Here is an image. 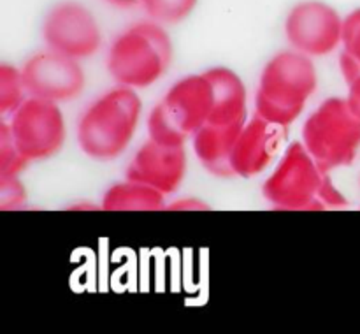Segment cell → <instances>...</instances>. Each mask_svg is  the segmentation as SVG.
I'll list each match as a JSON object with an SVG mask.
<instances>
[{
  "label": "cell",
  "mask_w": 360,
  "mask_h": 334,
  "mask_svg": "<svg viewBox=\"0 0 360 334\" xmlns=\"http://www.w3.org/2000/svg\"><path fill=\"white\" fill-rule=\"evenodd\" d=\"M343 51L340 67L347 83L360 76V7L343 20Z\"/></svg>",
  "instance_id": "9a60e30c"
},
{
  "label": "cell",
  "mask_w": 360,
  "mask_h": 334,
  "mask_svg": "<svg viewBox=\"0 0 360 334\" xmlns=\"http://www.w3.org/2000/svg\"><path fill=\"white\" fill-rule=\"evenodd\" d=\"M214 108L213 84L206 72L179 79L148 118L150 139L165 144H183L206 125Z\"/></svg>",
  "instance_id": "5b68a950"
},
{
  "label": "cell",
  "mask_w": 360,
  "mask_h": 334,
  "mask_svg": "<svg viewBox=\"0 0 360 334\" xmlns=\"http://www.w3.org/2000/svg\"><path fill=\"white\" fill-rule=\"evenodd\" d=\"M42 39L53 51L72 58H86L101 48V28L94 14L77 2L53 7L42 23Z\"/></svg>",
  "instance_id": "9c48e42d"
},
{
  "label": "cell",
  "mask_w": 360,
  "mask_h": 334,
  "mask_svg": "<svg viewBox=\"0 0 360 334\" xmlns=\"http://www.w3.org/2000/svg\"><path fill=\"white\" fill-rule=\"evenodd\" d=\"M245 123H206L193 134V151L207 171L217 176H232L231 155Z\"/></svg>",
  "instance_id": "4fadbf2b"
},
{
  "label": "cell",
  "mask_w": 360,
  "mask_h": 334,
  "mask_svg": "<svg viewBox=\"0 0 360 334\" xmlns=\"http://www.w3.org/2000/svg\"><path fill=\"white\" fill-rule=\"evenodd\" d=\"M25 200V188L18 176H0V206L16 207Z\"/></svg>",
  "instance_id": "d6986e66"
},
{
  "label": "cell",
  "mask_w": 360,
  "mask_h": 334,
  "mask_svg": "<svg viewBox=\"0 0 360 334\" xmlns=\"http://www.w3.org/2000/svg\"><path fill=\"white\" fill-rule=\"evenodd\" d=\"M287 139V127L253 116L245 123L231 155V172L239 178H253L271 165Z\"/></svg>",
  "instance_id": "8fae6325"
},
{
  "label": "cell",
  "mask_w": 360,
  "mask_h": 334,
  "mask_svg": "<svg viewBox=\"0 0 360 334\" xmlns=\"http://www.w3.org/2000/svg\"><path fill=\"white\" fill-rule=\"evenodd\" d=\"M348 105L352 108V111L360 118V76L352 79L348 83Z\"/></svg>",
  "instance_id": "ffe728a7"
},
{
  "label": "cell",
  "mask_w": 360,
  "mask_h": 334,
  "mask_svg": "<svg viewBox=\"0 0 360 334\" xmlns=\"http://www.w3.org/2000/svg\"><path fill=\"white\" fill-rule=\"evenodd\" d=\"M319 77L315 63L301 51L278 53L264 69L255 95V115L288 127L297 120L315 94Z\"/></svg>",
  "instance_id": "3957f363"
},
{
  "label": "cell",
  "mask_w": 360,
  "mask_h": 334,
  "mask_svg": "<svg viewBox=\"0 0 360 334\" xmlns=\"http://www.w3.org/2000/svg\"><path fill=\"white\" fill-rule=\"evenodd\" d=\"M27 164L28 162L14 146L9 125L7 122H2L0 125V176H18V172Z\"/></svg>",
  "instance_id": "ac0fdd59"
},
{
  "label": "cell",
  "mask_w": 360,
  "mask_h": 334,
  "mask_svg": "<svg viewBox=\"0 0 360 334\" xmlns=\"http://www.w3.org/2000/svg\"><path fill=\"white\" fill-rule=\"evenodd\" d=\"M108 2L115 4V6H122V7H127V6H134L136 2H139V0H108Z\"/></svg>",
  "instance_id": "44dd1931"
},
{
  "label": "cell",
  "mask_w": 360,
  "mask_h": 334,
  "mask_svg": "<svg viewBox=\"0 0 360 334\" xmlns=\"http://www.w3.org/2000/svg\"><path fill=\"white\" fill-rule=\"evenodd\" d=\"M76 60L53 49L32 56L21 69L27 94L53 102L77 97L84 88V74Z\"/></svg>",
  "instance_id": "30bf717a"
},
{
  "label": "cell",
  "mask_w": 360,
  "mask_h": 334,
  "mask_svg": "<svg viewBox=\"0 0 360 334\" xmlns=\"http://www.w3.org/2000/svg\"><path fill=\"white\" fill-rule=\"evenodd\" d=\"M23 91L27 90H25L21 70L2 63L0 65V113L2 116L11 115L25 101Z\"/></svg>",
  "instance_id": "2e32d148"
},
{
  "label": "cell",
  "mask_w": 360,
  "mask_h": 334,
  "mask_svg": "<svg viewBox=\"0 0 360 334\" xmlns=\"http://www.w3.org/2000/svg\"><path fill=\"white\" fill-rule=\"evenodd\" d=\"M264 197L276 210L319 211L347 204L329 172L322 171L304 143H292L264 183Z\"/></svg>",
  "instance_id": "6da1fadb"
},
{
  "label": "cell",
  "mask_w": 360,
  "mask_h": 334,
  "mask_svg": "<svg viewBox=\"0 0 360 334\" xmlns=\"http://www.w3.org/2000/svg\"><path fill=\"white\" fill-rule=\"evenodd\" d=\"M141 104L136 88L120 84L94 102L77 125V143L94 160H112L125 151L139 123Z\"/></svg>",
  "instance_id": "7a4b0ae2"
},
{
  "label": "cell",
  "mask_w": 360,
  "mask_h": 334,
  "mask_svg": "<svg viewBox=\"0 0 360 334\" xmlns=\"http://www.w3.org/2000/svg\"><path fill=\"white\" fill-rule=\"evenodd\" d=\"M165 193L153 186L125 179L116 183L102 199V210L105 211H157L164 207Z\"/></svg>",
  "instance_id": "5bb4252c"
},
{
  "label": "cell",
  "mask_w": 360,
  "mask_h": 334,
  "mask_svg": "<svg viewBox=\"0 0 360 334\" xmlns=\"http://www.w3.org/2000/svg\"><path fill=\"white\" fill-rule=\"evenodd\" d=\"M172 60V44L158 23L144 21L127 28L109 49L108 69L123 86L148 88L157 83Z\"/></svg>",
  "instance_id": "277c9868"
},
{
  "label": "cell",
  "mask_w": 360,
  "mask_h": 334,
  "mask_svg": "<svg viewBox=\"0 0 360 334\" xmlns=\"http://www.w3.org/2000/svg\"><path fill=\"white\" fill-rule=\"evenodd\" d=\"M146 13L155 21L162 23H179L185 20L199 0H141Z\"/></svg>",
  "instance_id": "e0dca14e"
},
{
  "label": "cell",
  "mask_w": 360,
  "mask_h": 334,
  "mask_svg": "<svg viewBox=\"0 0 360 334\" xmlns=\"http://www.w3.org/2000/svg\"><path fill=\"white\" fill-rule=\"evenodd\" d=\"M13 143L27 162L49 158L65 141V120L56 102L46 98H25L9 120Z\"/></svg>",
  "instance_id": "52a82bcc"
},
{
  "label": "cell",
  "mask_w": 360,
  "mask_h": 334,
  "mask_svg": "<svg viewBox=\"0 0 360 334\" xmlns=\"http://www.w3.org/2000/svg\"><path fill=\"white\" fill-rule=\"evenodd\" d=\"M302 143L322 171L350 165L360 148V118L347 98H327L306 120Z\"/></svg>",
  "instance_id": "8992f818"
},
{
  "label": "cell",
  "mask_w": 360,
  "mask_h": 334,
  "mask_svg": "<svg viewBox=\"0 0 360 334\" xmlns=\"http://www.w3.org/2000/svg\"><path fill=\"white\" fill-rule=\"evenodd\" d=\"M186 172L183 144H165L150 139L127 167V179L153 186L162 193H172L181 185Z\"/></svg>",
  "instance_id": "7c38bea8"
},
{
  "label": "cell",
  "mask_w": 360,
  "mask_h": 334,
  "mask_svg": "<svg viewBox=\"0 0 360 334\" xmlns=\"http://www.w3.org/2000/svg\"><path fill=\"white\" fill-rule=\"evenodd\" d=\"M285 34L295 51L308 56L329 55L343 41V18L329 4L301 2L288 13Z\"/></svg>",
  "instance_id": "ba28073f"
}]
</instances>
